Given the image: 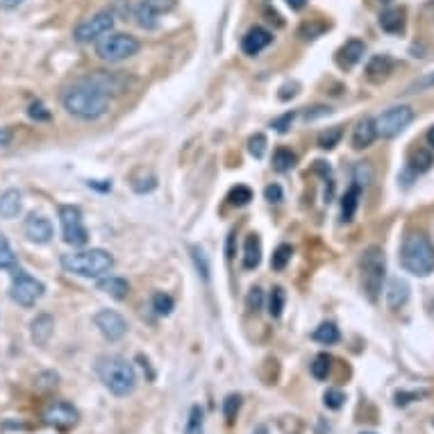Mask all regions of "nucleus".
Returning <instances> with one entry per match:
<instances>
[{
	"label": "nucleus",
	"instance_id": "bb28decb",
	"mask_svg": "<svg viewBox=\"0 0 434 434\" xmlns=\"http://www.w3.org/2000/svg\"><path fill=\"white\" fill-rule=\"evenodd\" d=\"M359 196H362V189L357 184H353V187L346 191L344 200H341V216H344L346 223L355 219V212H357V205H359Z\"/></svg>",
	"mask_w": 434,
	"mask_h": 434
},
{
	"label": "nucleus",
	"instance_id": "864d4df0",
	"mask_svg": "<svg viewBox=\"0 0 434 434\" xmlns=\"http://www.w3.org/2000/svg\"><path fill=\"white\" fill-rule=\"evenodd\" d=\"M23 0H0V7H5V10H14V7H19Z\"/></svg>",
	"mask_w": 434,
	"mask_h": 434
},
{
	"label": "nucleus",
	"instance_id": "5fc2aeb1",
	"mask_svg": "<svg viewBox=\"0 0 434 434\" xmlns=\"http://www.w3.org/2000/svg\"><path fill=\"white\" fill-rule=\"evenodd\" d=\"M286 5H289L291 7V10H302V7H305L307 5V0H286Z\"/></svg>",
	"mask_w": 434,
	"mask_h": 434
},
{
	"label": "nucleus",
	"instance_id": "6e6d98bb",
	"mask_svg": "<svg viewBox=\"0 0 434 434\" xmlns=\"http://www.w3.org/2000/svg\"><path fill=\"white\" fill-rule=\"evenodd\" d=\"M293 89H298V87H293ZM293 89H291V94H293V96H296V91H293ZM280 98H282V100H286V98H289V87H284V89H282V94H280Z\"/></svg>",
	"mask_w": 434,
	"mask_h": 434
},
{
	"label": "nucleus",
	"instance_id": "de8ad7c7",
	"mask_svg": "<svg viewBox=\"0 0 434 434\" xmlns=\"http://www.w3.org/2000/svg\"><path fill=\"white\" fill-rule=\"evenodd\" d=\"M423 396H425V391H412V393L398 391V393H396V405H398V407H405V405H409V402H414V400L423 398Z\"/></svg>",
	"mask_w": 434,
	"mask_h": 434
},
{
	"label": "nucleus",
	"instance_id": "2eb2a0df",
	"mask_svg": "<svg viewBox=\"0 0 434 434\" xmlns=\"http://www.w3.org/2000/svg\"><path fill=\"white\" fill-rule=\"evenodd\" d=\"M23 230H26V237L32 244H48L52 239L50 221L46 219V216H41V214H30L26 219V226H23Z\"/></svg>",
	"mask_w": 434,
	"mask_h": 434
},
{
	"label": "nucleus",
	"instance_id": "393cba45",
	"mask_svg": "<svg viewBox=\"0 0 434 434\" xmlns=\"http://www.w3.org/2000/svg\"><path fill=\"white\" fill-rule=\"evenodd\" d=\"M98 289L110 293L116 300H123L130 293V284L123 280V277H103V280L98 282Z\"/></svg>",
	"mask_w": 434,
	"mask_h": 434
},
{
	"label": "nucleus",
	"instance_id": "cd10ccee",
	"mask_svg": "<svg viewBox=\"0 0 434 434\" xmlns=\"http://www.w3.org/2000/svg\"><path fill=\"white\" fill-rule=\"evenodd\" d=\"M312 339L319 341V344L332 346V344H337V341L341 339V335H339V328H337L335 323H321L319 328L314 330Z\"/></svg>",
	"mask_w": 434,
	"mask_h": 434
},
{
	"label": "nucleus",
	"instance_id": "39448f33",
	"mask_svg": "<svg viewBox=\"0 0 434 434\" xmlns=\"http://www.w3.org/2000/svg\"><path fill=\"white\" fill-rule=\"evenodd\" d=\"M384 273H386V262H384L382 248L368 246L366 250L362 253V284L371 302H377L379 298Z\"/></svg>",
	"mask_w": 434,
	"mask_h": 434
},
{
	"label": "nucleus",
	"instance_id": "e433bc0d",
	"mask_svg": "<svg viewBox=\"0 0 434 434\" xmlns=\"http://www.w3.org/2000/svg\"><path fill=\"white\" fill-rule=\"evenodd\" d=\"M0 268H17V255L7 244L5 235H0Z\"/></svg>",
	"mask_w": 434,
	"mask_h": 434
},
{
	"label": "nucleus",
	"instance_id": "1a4fd4ad",
	"mask_svg": "<svg viewBox=\"0 0 434 434\" xmlns=\"http://www.w3.org/2000/svg\"><path fill=\"white\" fill-rule=\"evenodd\" d=\"M114 28V12H98L94 17L84 19L82 23H77L73 30V39L77 43H91L103 39L105 34H110Z\"/></svg>",
	"mask_w": 434,
	"mask_h": 434
},
{
	"label": "nucleus",
	"instance_id": "9d476101",
	"mask_svg": "<svg viewBox=\"0 0 434 434\" xmlns=\"http://www.w3.org/2000/svg\"><path fill=\"white\" fill-rule=\"evenodd\" d=\"M43 291H46V286L39 282L37 277L28 275L26 270H17V273H14L10 296L17 305H21V307L37 305V300L43 296Z\"/></svg>",
	"mask_w": 434,
	"mask_h": 434
},
{
	"label": "nucleus",
	"instance_id": "c9c22d12",
	"mask_svg": "<svg viewBox=\"0 0 434 434\" xmlns=\"http://www.w3.org/2000/svg\"><path fill=\"white\" fill-rule=\"evenodd\" d=\"M203 409L198 405L191 407L189 412V421H187V428H184V434H203Z\"/></svg>",
	"mask_w": 434,
	"mask_h": 434
},
{
	"label": "nucleus",
	"instance_id": "4d7b16f0",
	"mask_svg": "<svg viewBox=\"0 0 434 434\" xmlns=\"http://www.w3.org/2000/svg\"><path fill=\"white\" fill-rule=\"evenodd\" d=\"M428 144L432 146V148H434V126L428 130Z\"/></svg>",
	"mask_w": 434,
	"mask_h": 434
},
{
	"label": "nucleus",
	"instance_id": "6e6552de",
	"mask_svg": "<svg viewBox=\"0 0 434 434\" xmlns=\"http://www.w3.org/2000/svg\"><path fill=\"white\" fill-rule=\"evenodd\" d=\"M59 223H61V235L68 246H87L89 232L84 228L82 212L75 205H61L59 207Z\"/></svg>",
	"mask_w": 434,
	"mask_h": 434
},
{
	"label": "nucleus",
	"instance_id": "412c9836",
	"mask_svg": "<svg viewBox=\"0 0 434 434\" xmlns=\"http://www.w3.org/2000/svg\"><path fill=\"white\" fill-rule=\"evenodd\" d=\"M21 207L23 200L17 189H7L0 193V219H14V216H19Z\"/></svg>",
	"mask_w": 434,
	"mask_h": 434
},
{
	"label": "nucleus",
	"instance_id": "13d9d810",
	"mask_svg": "<svg viewBox=\"0 0 434 434\" xmlns=\"http://www.w3.org/2000/svg\"><path fill=\"white\" fill-rule=\"evenodd\" d=\"M379 3H384V5H389V3H391V0H379Z\"/></svg>",
	"mask_w": 434,
	"mask_h": 434
},
{
	"label": "nucleus",
	"instance_id": "4be33fe9",
	"mask_svg": "<svg viewBox=\"0 0 434 434\" xmlns=\"http://www.w3.org/2000/svg\"><path fill=\"white\" fill-rule=\"evenodd\" d=\"M393 59L389 55H375L373 59L368 61V66H366V75H368V80H373V82H379V80H384V77H389V73L393 71Z\"/></svg>",
	"mask_w": 434,
	"mask_h": 434
},
{
	"label": "nucleus",
	"instance_id": "0eeeda50",
	"mask_svg": "<svg viewBox=\"0 0 434 434\" xmlns=\"http://www.w3.org/2000/svg\"><path fill=\"white\" fill-rule=\"evenodd\" d=\"M412 121H414L412 107H407V105L389 107V110L382 112L375 119V132L382 139H393V137H398Z\"/></svg>",
	"mask_w": 434,
	"mask_h": 434
},
{
	"label": "nucleus",
	"instance_id": "a19ab883",
	"mask_svg": "<svg viewBox=\"0 0 434 434\" xmlns=\"http://www.w3.org/2000/svg\"><path fill=\"white\" fill-rule=\"evenodd\" d=\"M323 402H325V407L328 409H341L344 407V402H346V393L341 389H328L325 391V396H323Z\"/></svg>",
	"mask_w": 434,
	"mask_h": 434
},
{
	"label": "nucleus",
	"instance_id": "603ef678",
	"mask_svg": "<svg viewBox=\"0 0 434 434\" xmlns=\"http://www.w3.org/2000/svg\"><path fill=\"white\" fill-rule=\"evenodd\" d=\"M12 144V130L7 128H0V148H5V146Z\"/></svg>",
	"mask_w": 434,
	"mask_h": 434
},
{
	"label": "nucleus",
	"instance_id": "f8f14e48",
	"mask_svg": "<svg viewBox=\"0 0 434 434\" xmlns=\"http://www.w3.org/2000/svg\"><path fill=\"white\" fill-rule=\"evenodd\" d=\"M94 323L100 330V335H103L107 341H119L126 337V332H128L126 319H123L119 312H114V309H100V312L94 316Z\"/></svg>",
	"mask_w": 434,
	"mask_h": 434
},
{
	"label": "nucleus",
	"instance_id": "7c9ffc66",
	"mask_svg": "<svg viewBox=\"0 0 434 434\" xmlns=\"http://www.w3.org/2000/svg\"><path fill=\"white\" fill-rule=\"evenodd\" d=\"M191 259H193V264H196L198 275L203 277L205 282H209V259H207V255H205L203 248L191 246Z\"/></svg>",
	"mask_w": 434,
	"mask_h": 434
},
{
	"label": "nucleus",
	"instance_id": "473e14b6",
	"mask_svg": "<svg viewBox=\"0 0 434 434\" xmlns=\"http://www.w3.org/2000/svg\"><path fill=\"white\" fill-rule=\"evenodd\" d=\"M341 137H344V130H341L339 126L328 128L325 132L319 135V148H323V150H332V148H335V146L341 141Z\"/></svg>",
	"mask_w": 434,
	"mask_h": 434
},
{
	"label": "nucleus",
	"instance_id": "09e8293b",
	"mask_svg": "<svg viewBox=\"0 0 434 434\" xmlns=\"http://www.w3.org/2000/svg\"><path fill=\"white\" fill-rule=\"evenodd\" d=\"M264 196H266V200L268 203H282V187L280 184H268V187L264 189Z\"/></svg>",
	"mask_w": 434,
	"mask_h": 434
},
{
	"label": "nucleus",
	"instance_id": "a878e982",
	"mask_svg": "<svg viewBox=\"0 0 434 434\" xmlns=\"http://www.w3.org/2000/svg\"><path fill=\"white\" fill-rule=\"evenodd\" d=\"M379 26H382L384 32L389 34H398L402 28H405V14L400 10H386L379 14Z\"/></svg>",
	"mask_w": 434,
	"mask_h": 434
},
{
	"label": "nucleus",
	"instance_id": "bf43d9fd",
	"mask_svg": "<svg viewBox=\"0 0 434 434\" xmlns=\"http://www.w3.org/2000/svg\"><path fill=\"white\" fill-rule=\"evenodd\" d=\"M362 434H375V432H362Z\"/></svg>",
	"mask_w": 434,
	"mask_h": 434
},
{
	"label": "nucleus",
	"instance_id": "ddd939ff",
	"mask_svg": "<svg viewBox=\"0 0 434 434\" xmlns=\"http://www.w3.org/2000/svg\"><path fill=\"white\" fill-rule=\"evenodd\" d=\"M173 7V0H141L135 7V19L141 28L150 30L157 26L161 14H166Z\"/></svg>",
	"mask_w": 434,
	"mask_h": 434
},
{
	"label": "nucleus",
	"instance_id": "f03ea898",
	"mask_svg": "<svg viewBox=\"0 0 434 434\" xmlns=\"http://www.w3.org/2000/svg\"><path fill=\"white\" fill-rule=\"evenodd\" d=\"M96 373L107 389L114 396L126 398L137 389V373L135 366L121 355H103L96 362Z\"/></svg>",
	"mask_w": 434,
	"mask_h": 434
},
{
	"label": "nucleus",
	"instance_id": "8fccbe9b",
	"mask_svg": "<svg viewBox=\"0 0 434 434\" xmlns=\"http://www.w3.org/2000/svg\"><path fill=\"white\" fill-rule=\"evenodd\" d=\"M28 114L32 116V119H37V121H48L50 119V112L46 110L41 103H32V105H30Z\"/></svg>",
	"mask_w": 434,
	"mask_h": 434
},
{
	"label": "nucleus",
	"instance_id": "37998d69",
	"mask_svg": "<svg viewBox=\"0 0 434 434\" xmlns=\"http://www.w3.org/2000/svg\"><path fill=\"white\" fill-rule=\"evenodd\" d=\"M432 87H434V71L425 73V75L418 77V80H414L407 87V94H418V91H425V89H432Z\"/></svg>",
	"mask_w": 434,
	"mask_h": 434
},
{
	"label": "nucleus",
	"instance_id": "f704fd0d",
	"mask_svg": "<svg viewBox=\"0 0 434 434\" xmlns=\"http://www.w3.org/2000/svg\"><path fill=\"white\" fill-rule=\"evenodd\" d=\"M173 307H175V302L168 293H155L152 296V309H155V314L157 316H168L170 312H173Z\"/></svg>",
	"mask_w": 434,
	"mask_h": 434
},
{
	"label": "nucleus",
	"instance_id": "f257e3e1",
	"mask_svg": "<svg viewBox=\"0 0 434 434\" xmlns=\"http://www.w3.org/2000/svg\"><path fill=\"white\" fill-rule=\"evenodd\" d=\"M61 105L68 114L77 116L82 121H96L110 110V98L98 87H94L87 77L77 80L61 94Z\"/></svg>",
	"mask_w": 434,
	"mask_h": 434
},
{
	"label": "nucleus",
	"instance_id": "dca6fc26",
	"mask_svg": "<svg viewBox=\"0 0 434 434\" xmlns=\"http://www.w3.org/2000/svg\"><path fill=\"white\" fill-rule=\"evenodd\" d=\"M270 41H273V34H270L266 28L255 26V28H250L244 34V39H241V50L246 52V55L255 57V55H259V52L264 50V48H268Z\"/></svg>",
	"mask_w": 434,
	"mask_h": 434
},
{
	"label": "nucleus",
	"instance_id": "f3484780",
	"mask_svg": "<svg viewBox=\"0 0 434 434\" xmlns=\"http://www.w3.org/2000/svg\"><path fill=\"white\" fill-rule=\"evenodd\" d=\"M364 50H366V46H364V41H359V39H351V41H346L344 46H341V50L337 52L339 66L341 68H353L362 59Z\"/></svg>",
	"mask_w": 434,
	"mask_h": 434
},
{
	"label": "nucleus",
	"instance_id": "79ce46f5",
	"mask_svg": "<svg viewBox=\"0 0 434 434\" xmlns=\"http://www.w3.org/2000/svg\"><path fill=\"white\" fill-rule=\"evenodd\" d=\"M248 150H250V155L255 159H262L266 152V137L264 135H255L250 137V141H248Z\"/></svg>",
	"mask_w": 434,
	"mask_h": 434
},
{
	"label": "nucleus",
	"instance_id": "a211bd4d",
	"mask_svg": "<svg viewBox=\"0 0 434 434\" xmlns=\"http://www.w3.org/2000/svg\"><path fill=\"white\" fill-rule=\"evenodd\" d=\"M375 121L373 119H362L353 130V148L355 150H364L368 148L371 144L375 141Z\"/></svg>",
	"mask_w": 434,
	"mask_h": 434
},
{
	"label": "nucleus",
	"instance_id": "49530a36",
	"mask_svg": "<svg viewBox=\"0 0 434 434\" xmlns=\"http://www.w3.org/2000/svg\"><path fill=\"white\" fill-rule=\"evenodd\" d=\"M155 187H157V177H155V175L141 177V180H132V189H135L137 193H148V191H152Z\"/></svg>",
	"mask_w": 434,
	"mask_h": 434
},
{
	"label": "nucleus",
	"instance_id": "2f4dec72",
	"mask_svg": "<svg viewBox=\"0 0 434 434\" xmlns=\"http://www.w3.org/2000/svg\"><path fill=\"white\" fill-rule=\"evenodd\" d=\"M239 409H241V396H239V393H230V396L223 400V416H226L228 425L235 423Z\"/></svg>",
	"mask_w": 434,
	"mask_h": 434
},
{
	"label": "nucleus",
	"instance_id": "9b49d317",
	"mask_svg": "<svg viewBox=\"0 0 434 434\" xmlns=\"http://www.w3.org/2000/svg\"><path fill=\"white\" fill-rule=\"evenodd\" d=\"M77 418H80L77 409L73 405H68V402H61V400L52 402V405L46 407V412H43V423L55 430H61V432L75 428Z\"/></svg>",
	"mask_w": 434,
	"mask_h": 434
},
{
	"label": "nucleus",
	"instance_id": "6ab92c4d",
	"mask_svg": "<svg viewBox=\"0 0 434 434\" xmlns=\"http://www.w3.org/2000/svg\"><path fill=\"white\" fill-rule=\"evenodd\" d=\"M52 332H55V321H52L50 314H39L37 319L32 321V341H34V346H39V348L48 346Z\"/></svg>",
	"mask_w": 434,
	"mask_h": 434
},
{
	"label": "nucleus",
	"instance_id": "7ed1b4c3",
	"mask_svg": "<svg viewBox=\"0 0 434 434\" xmlns=\"http://www.w3.org/2000/svg\"><path fill=\"white\" fill-rule=\"evenodd\" d=\"M400 264L416 277L434 273V246L425 232H409L405 237L400 248Z\"/></svg>",
	"mask_w": 434,
	"mask_h": 434
},
{
	"label": "nucleus",
	"instance_id": "3c124183",
	"mask_svg": "<svg viewBox=\"0 0 434 434\" xmlns=\"http://www.w3.org/2000/svg\"><path fill=\"white\" fill-rule=\"evenodd\" d=\"M328 114H330V107L319 105V107H312V110H307L305 112V119L307 121H316V119H321V116H328Z\"/></svg>",
	"mask_w": 434,
	"mask_h": 434
},
{
	"label": "nucleus",
	"instance_id": "c03bdc74",
	"mask_svg": "<svg viewBox=\"0 0 434 434\" xmlns=\"http://www.w3.org/2000/svg\"><path fill=\"white\" fill-rule=\"evenodd\" d=\"M293 121H296V112H286L282 116H277V119H273V123H270V128H275L277 132H289V128L293 126Z\"/></svg>",
	"mask_w": 434,
	"mask_h": 434
},
{
	"label": "nucleus",
	"instance_id": "72a5a7b5",
	"mask_svg": "<svg viewBox=\"0 0 434 434\" xmlns=\"http://www.w3.org/2000/svg\"><path fill=\"white\" fill-rule=\"evenodd\" d=\"M371 180H373V168L368 164H355L353 166V184H357L359 189H366Z\"/></svg>",
	"mask_w": 434,
	"mask_h": 434
},
{
	"label": "nucleus",
	"instance_id": "a18cd8bd",
	"mask_svg": "<svg viewBox=\"0 0 434 434\" xmlns=\"http://www.w3.org/2000/svg\"><path fill=\"white\" fill-rule=\"evenodd\" d=\"M246 302H248V309H250V312H259L262 305H264V293H262L259 286H253L250 293H248Z\"/></svg>",
	"mask_w": 434,
	"mask_h": 434
},
{
	"label": "nucleus",
	"instance_id": "20e7f679",
	"mask_svg": "<svg viewBox=\"0 0 434 434\" xmlns=\"http://www.w3.org/2000/svg\"><path fill=\"white\" fill-rule=\"evenodd\" d=\"M61 268L77 277L100 280V277H105L114 268V257L112 253L103 250V248H91V250L61 255Z\"/></svg>",
	"mask_w": 434,
	"mask_h": 434
},
{
	"label": "nucleus",
	"instance_id": "c85d7f7f",
	"mask_svg": "<svg viewBox=\"0 0 434 434\" xmlns=\"http://www.w3.org/2000/svg\"><path fill=\"white\" fill-rule=\"evenodd\" d=\"M296 152H291L289 148H277L275 155H273V168L277 170V173H286V170H291L293 166H296Z\"/></svg>",
	"mask_w": 434,
	"mask_h": 434
},
{
	"label": "nucleus",
	"instance_id": "58836bf2",
	"mask_svg": "<svg viewBox=\"0 0 434 434\" xmlns=\"http://www.w3.org/2000/svg\"><path fill=\"white\" fill-rule=\"evenodd\" d=\"M330 366H332V359L328 357V355H319V357H316L314 362H312V375L316 377V379H325L330 375Z\"/></svg>",
	"mask_w": 434,
	"mask_h": 434
},
{
	"label": "nucleus",
	"instance_id": "aec40b11",
	"mask_svg": "<svg viewBox=\"0 0 434 434\" xmlns=\"http://www.w3.org/2000/svg\"><path fill=\"white\" fill-rule=\"evenodd\" d=\"M409 298V284L402 277H391L386 286V305L391 309H400Z\"/></svg>",
	"mask_w": 434,
	"mask_h": 434
},
{
	"label": "nucleus",
	"instance_id": "423d86ee",
	"mask_svg": "<svg viewBox=\"0 0 434 434\" xmlns=\"http://www.w3.org/2000/svg\"><path fill=\"white\" fill-rule=\"evenodd\" d=\"M137 52H139V41L135 37L123 32H110L103 39H98L96 43V55L103 61H110V64H119L123 59L135 57Z\"/></svg>",
	"mask_w": 434,
	"mask_h": 434
},
{
	"label": "nucleus",
	"instance_id": "ea45409f",
	"mask_svg": "<svg viewBox=\"0 0 434 434\" xmlns=\"http://www.w3.org/2000/svg\"><path fill=\"white\" fill-rule=\"evenodd\" d=\"M228 200H230V205L244 207V205H248L253 200V191L248 189V187H241V184H239V187H235V189L230 191Z\"/></svg>",
	"mask_w": 434,
	"mask_h": 434
},
{
	"label": "nucleus",
	"instance_id": "c756f323",
	"mask_svg": "<svg viewBox=\"0 0 434 434\" xmlns=\"http://www.w3.org/2000/svg\"><path fill=\"white\" fill-rule=\"evenodd\" d=\"M284 302H286L284 289H282V286H275V289L270 291V296H268V314L273 316V319H280V316H282Z\"/></svg>",
	"mask_w": 434,
	"mask_h": 434
},
{
	"label": "nucleus",
	"instance_id": "4c0bfd02",
	"mask_svg": "<svg viewBox=\"0 0 434 434\" xmlns=\"http://www.w3.org/2000/svg\"><path fill=\"white\" fill-rule=\"evenodd\" d=\"M291 255H293L291 246H286V244L277 246V250L273 253V257H270V266H273L275 270L286 268V264H289V259H291Z\"/></svg>",
	"mask_w": 434,
	"mask_h": 434
},
{
	"label": "nucleus",
	"instance_id": "b1692460",
	"mask_svg": "<svg viewBox=\"0 0 434 434\" xmlns=\"http://www.w3.org/2000/svg\"><path fill=\"white\" fill-rule=\"evenodd\" d=\"M262 262V244L257 235H248L244 244V266L257 268Z\"/></svg>",
	"mask_w": 434,
	"mask_h": 434
},
{
	"label": "nucleus",
	"instance_id": "5701e85b",
	"mask_svg": "<svg viewBox=\"0 0 434 434\" xmlns=\"http://www.w3.org/2000/svg\"><path fill=\"white\" fill-rule=\"evenodd\" d=\"M434 164V157L430 150L425 148H416L412 150V155H409V161H407V168L412 175H421V173H428V170L432 168Z\"/></svg>",
	"mask_w": 434,
	"mask_h": 434
},
{
	"label": "nucleus",
	"instance_id": "4468645a",
	"mask_svg": "<svg viewBox=\"0 0 434 434\" xmlns=\"http://www.w3.org/2000/svg\"><path fill=\"white\" fill-rule=\"evenodd\" d=\"M87 80L94 84V87H98L103 94L110 98L112 94H123L128 87V77L123 73H107V71H94L91 75H84Z\"/></svg>",
	"mask_w": 434,
	"mask_h": 434
}]
</instances>
